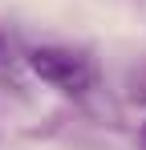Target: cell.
Returning a JSON list of instances; mask_svg holds the SVG:
<instances>
[{
  "instance_id": "cell-1",
  "label": "cell",
  "mask_w": 146,
  "mask_h": 150,
  "mask_svg": "<svg viewBox=\"0 0 146 150\" xmlns=\"http://www.w3.org/2000/svg\"><path fill=\"white\" fill-rule=\"evenodd\" d=\"M28 69L41 77L45 85L69 93V98H85L97 85V65L77 49H65V45H41V49L28 53Z\"/></svg>"
},
{
  "instance_id": "cell-2",
  "label": "cell",
  "mask_w": 146,
  "mask_h": 150,
  "mask_svg": "<svg viewBox=\"0 0 146 150\" xmlns=\"http://www.w3.org/2000/svg\"><path fill=\"white\" fill-rule=\"evenodd\" d=\"M0 65H8V45H4V37H0Z\"/></svg>"
},
{
  "instance_id": "cell-3",
  "label": "cell",
  "mask_w": 146,
  "mask_h": 150,
  "mask_svg": "<svg viewBox=\"0 0 146 150\" xmlns=\"http://www.w3.org/2000/svg\"><path fill=\"white\" fill-rule=\"evenodd\" d=\"M138 138H142V150H146V122H142V130H138Z\"/></svg>"
}]
</instances>
